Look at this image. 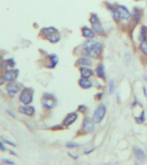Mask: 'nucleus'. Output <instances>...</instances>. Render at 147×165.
Listing matches in <instances>:
<instances>
[{"label": "nucleus", "instance_id": "obj_1", "mask_svg": "<svg viewBox=\"0 0 147 165\" xmlns=\"http://www.w3.org/2000/svg\"><path fill=\"white\" fill-rule=\"evenodd\" d=\"M84 51L85 54L91 58H97L102 52V44L97 41L89 40L84 42Z\"/></svg>", "mask_w": 147, "mask_h": 165}, {"label": "nucleus", "instance_id": "obj_2", "mask_svg": "<svg viewBox=\"0 0 147 165\" xmlns=\"http://www.w3.org/2000/svg\"><path fill=\"white\" fill-rule=\"evenodd\" d=\"M41 34L51 43H57L60 41V34L59 30L54 27L44 28L41 30Z\"/></svg>", "mask_w": 147, "mask_h": 165}, {"label": "nucleus", "instance_id": "obj_3", "mask_svg": "<svg viewBox=\"0 0 147 165\" xmlns=\"http://www.w3.org/2000/svg\"><path fill=\"white\" fill-rule=\"evenodd\" d=\"M34 99V89L31 88H24L19 94V101L23 105H30Z\"/></svg>", "mask_w": 147, "mask_h": 165}, {"label": "nucleus", "instance_id": "obj_4", "mask_svg": "<svg viewBox=\"0 0 147 165\" xmlns=\"http://www.w3.org/2000/svg\"><path fill=\"white\" fill-rule=\"evenodd\" d=\"M41 103L45 109H51L57 106V99L52 94H44L41 98Z\"/></svg>", "mask_w": 147, "mask_h": 165}, {"label": "nucleus", "instance_id": "obj_5", "mask_svg": "<svg viewBox=\"0 0 147 165\" xmlns=\"http://www.w3.org/2000/svg\"><path fill=\"white\" fill-rule=\"evenodd\" d=\"M89 22L91 23V26H92V28L94 29V31L98 34H104V28L102 27L98 16L95 15V14H91L90 16V18H89Z\"/></svg>", "mask_w": 147, "mask_h": 165}, {"label": "nucleus", "instance_id": "obj_6", "mask_svg": "<svg viewBox=\"0 0 147 165\" xmlns=\"http://www.w3.org/2000/svg\"><path fill=\"white\" fill-rule=\"evenodd\" d=\"M18 76H19V70L15 69V68L5 71L4 73L3 74V77L5 82H16Z\"/></svg>", "mask_w": 147, "mask_h": 165}, {"label": "nucleus", "instance_id": "obj_7", "mask_svg": "<svg viewBox=\"0 0 147 165\" xmlns=\"http://www.w3.org/2000/svg\"><path fill=\"white\" fill-rule=\"evenodd\" d=\"M106 114V107L103 104H100L96 109L94 112V115H93V120H95V122L98 123L101 122L102 120V119L104 118Z\"/></svg>", "mask_w": 147, "mask_h": 165}, {"label": "nucleus", "instance_id": "obj_8", "mask_svg": "<svg viewBox=\"0 0 147 165\" xmlns=\"http://www.w3.org/2000/svg\"><path fill=\"white\" fill-rule=\"evenodd\" d=\"M20 90H21L20 84L17 82H10L6 85V91L10 97H14L16 94L19 93Z\"/></svg>", "mask_w": 147, "mask_h": 165}, {"label": "nucleus", "instance_id": "obj_9", "mask_svg": "<svg viewBox=\"0 0 147 165\" xmlns=\"http://www.w3.org/2000/svg\"><path fill=\"white\" fill-rule=\"evenodd\" d=\"M95 128V120L89 117H86L83 121V131L84 133H90Z\"/></svg>", "mask_w": 147, "mask_h": 165}, {"label": "nucleus", "instance_id": "obj_10", "mask_svg": "<svg viewBox=\"0 0 147 165\" xmlns=\"http://www.w3.org/2000/svg\"><path fill=\"white\" fill-rule=\"evenodd\" d=\"M117 9L119 11V15H120V19H122V20H129L130 19L131 13L126 6L119 5Z\"/></svg>", "mask_w": 147, "mask_h": 165}, {"label": "nucleus", "instance_id": "obj_11", "mask_svg": "<svg viewBox=\"0 0 147 165\" xmlns=\"http://www.w3.org/2000/svg\"><path fill=\"white\" fill-rule=\"evenodd\" d=\"M18 110L21 113L28 115V116H33L34 114V108L30 106V105H23V106H20L18 108Z\"/></svg>", "mask_w": 147, "mask_h": 165}, {"label": "nucleus", "instance_id": "obj_12", "mask_svg": "<svg viewBox=\"0 0 147 165\" xmlns=\"http://www.w3.org/2000/svg\"><path fill=\"white\" fill-rule=\"evenodd\" d=\"M133 152H134V155H135L138 161H139V162H144L145 161L146 154H145V151L141 148H139L138 146H134L133 147Z\"/></svg>", "mask_w": 147, "mask_h": 165}, {"label": "nucleus", "instance_id": "obj_13", "mask_svg": "<svg viewBox=\"0 0 147 165\" xmlns=\"http://www.w3.org/2000/svg\"><path fill=\"white\" fill-rule=\"evenodd\" d=\"M78 119V113H69L66 117H65V119L64 120V121H63V125L64 126H70V125H71L76 120Z\"/></svg>", "mask_w": 147, "mask_h": 165}, {"label": "nucleus", "instance_id": "obj_14", "mask_svg": "<svg viewBox=\"0 0 147 165\" xmlns=\"http://www.w3.org/2000/svg\"><path fill=\"white\" fill-rule=\"evenodd\" d=\"M95 31L92 28H89L88 27H84L82 28V34L84 37L88 38V39H93L95 37Z\"/></svg>", "mask_w": 147, "mask_h": 165}, {"label": "nucleus", "instance_id": "obj_15", "mask_svg": "<svg viewBox=\"0 0 147 165\" xmlns=\"http://www.w3.org/2000/svg\"><path fill=\"white\" fill-rule=\"evenodd\" d=\"M16 66V62L13 58H8L6 60L3 61V69L4 71H8L10 69H13Z\"/></svg>", "mask_w": 147, "mask_h": 165}, {"label": "nucleus", "instance_id": "obj_16", "mask_svg": "<svg viewBox=\"0 0 147 165\" xmlns=\"http://www.w3.org/2000/svg\"><path fill=\"white\" fill-rule=\"evenodd\" d=\"M80 72H81L82 78H89L93 75V71L91 69L88 68V67H86L85 65H83V66L80 67Z\"/></svg>", "mask_w": 147, "mask_h": 165}, {"label": "nucleus", "instance_id": "obj_17", "mask_svg": "<svg viewBox=\"0 0 147 165\" xmlns=\"http://www.w3.org/2000/svg\"><path fill=\"white\" fill-rule=\"evenodd\" d=\"M79 85L83 88V89H89L90 87H92V82L86 78H82L79 79L78 81Z\"/></svg>", "mask_w": 147, "mask_h": 165}, {"label": "nucleus", "instance_id": "obj_18", "mask_svg": "<svg viewBox=\"0 0 147 165\" xmlns=\"http://www.w3.org/2000/svg\"><path fill=\"white\" fill-rule=\"evenodd\" d=\"M49 59H50V64L47 65V67H49V68H54V67L57 65V64H58V60H59L57 55L50 54V56H49Z\"/></svg>", "mask_w": 147, "mask_h": 165}, {"label": "nucleus", "instance_id": "obj_19", "mask_svg": "<svg viewBox=\"0 0 147 165\" xmlns=\"http://www.w3.org/2000/svg\"><path fill=\"white\" fill-rule=\"evenodd\" d=\"M109 9L111 11V15L112 17L114 18L115 21H118L120 19V15H119V11H118L117 7H114V6H109Z\"/></svg>", "mask_w": 147, "mask_h": 165}, {"label": "nucleus", "instance_id": "obj_20", "mask_svg": "<svg viewBox=\"0 0 147 165\" xmlns=\"http://www.w3.org/2000/svg\"><path fill=\"white\" fill-rule=\"evenodd\" d=\"M96 74L98 78H105V70H104V65H100L97 66L96 68Z\"/></svg>", "mask_w": 147, "mask_h": 165}, {"label": "nucleus", "instance_id": "obj_21", "mask_svg": "<svg viewBox=\"0 0 147 165\" xmlns=\"http://www.w3.org/2000/svg\"><path fill=\"white\" fill-rule=\"evenodd\" d=\"M146 37L147 28L146 27H145V26H142L141 28H140V32H139V38L140 41H144L146 40Z\"/></svg>", "mask_w": 147, "mask_h": 165}, {"label": "nucleus", "instance_id": "obj_22", "mask_svg": "<svg viewBox=\"0 0 147 165\" xmlns=\"http://www.w3.org/2000/svg\"><path fill=\"white\" fill-rule=\"evenodd\" d=\"M133 16L134 21H135L137 23H139L140 18H141V14H140L139 10H138L137 8H134V9H133Z\"/></svg>", "mask_w": 147, "mask_h": 165}, {"label": "nucleus", "instance_id": "obj_23", "mask_svg": "<svg viewBox=\"0 0 147 165\" xmlns=\"http://www.w3.org/2000/svg\"><path fill=\"white\" fill-rule=\"evenodd\" d=\"M78 63L83 65H92V62L90 59H89L87 58H80L78 59Z\"/></svg>", "mask_w": 147, "mask_h": 165}, {"label": "nucleus", "instance_id": "obj_24", "mask_svg": "<svg viewBox=\"0 0 147 165\" xmlns=\"http://www.w3.org/2000/svg\"><path fill=\"white\" fill-rule=\"evenodd\" d=\"M140 50L145 55H147V40L144 41L140 44Z\"/></svg>", "mask_w": 147, "mask_h": 165}, {"label": "nucleus", "instance_id": "obj_25", "mask_svg": "<svg viewBox=\"0 0 147 165\" xmlns=\"http://www.w3.org/2000/svg\"><path fill=\"white\" fill-rule=\"evenodd\" d=\"M135 120H136V121H137L138 123H142V122H144L145 120H146V118H145V112L143 111L142 113H141V115L139 116V117H136Z\"/></svg>", "mask_w": 147, "mask_h": 165}, {"label": "nucleus", "instance_id": "obj_26", "mask_svg": "<svg viewBox=\"0 0 147 165\" xmlns=\"http://www.w3.org/2000/svg\"><path fill=\"white\" fill-rule=\"evenodd\" d=\"M66 146L69 147V148H75V147H78L79 144H77V143H73V142H68L66 144Z\"/></svg>", "mask_w": 147, "mask_h": 165}, {"label": "nucleus", "instance_id": "obj_27", "mask_svg": "<svg viewBox=\"0 0 147 165\" xmlns=\"http://www.w3.org/2000/svg\"><path fill=\"white\" fill-rule=\"evenodd\" d=\"M115 91V83L114 81H110L109 82V93H113Z\"/></svg>", "mask_w": 147, "mask_h": 165}, {"label": "nucleus", "instance_id": "obj_28", "mask_svg": "<svg viewBox=\"0 0 147 165\" xmlns=\"http://www.w3.org/2000/svg\"><path fill=\"white\" fill-rule=\"evenodd\" d=\"M3 142H4L5 144H8L9 145H11V146H13V147H16V144L13 143V142H11V141H10V140H8V139H3Z\"/></svg>", "mask_w": 147, "mask_h": 165}, {"label": "nucleus", "instance_id": "obj_29", "mask_svg": "<svg viewBox=\"0 0 147 165\" xmlns=\"http://www.w3.org/2000/svg\"><path fill=\"white\" fill-rule=\"evenodd\" d=\"M6 150H7V148H6L5 144H4L2 141H0V151H5Z\"/></svg>", "mask_w": 147, "mask_h": 165}, {"label": "nucleus", "instance_id": "obj_30", "mask_svg": "<svg viewBox=\"0 0 147 165\" xmlns=\"http://www.w3.org/2000/svg\"><path fill=\"white\" fill-rule=\"evenodd\" d=\"M2 161H3V163H4V164H15L13 161L9 160V159H3Z\"/></svg>", "mask_w": 147, "mask_h": 165}, {"label": "nucleus", "instance_id": "obj_31", "mask_svg": "<svg viewBox=\"0 0 147 165\" xmlns=\"http://www.w3.org/2000/svg\"><path fill=\"white\" fill-rule=\"evenodd\" d=\"M85 109H86V108H85V106H84V105H81V106L78 107V110H79L80 112H82V113H84V112H85Z\"/></svg>", "mask_w": 147, "mask_h": 165}, {"label": "nucleus", "instance_id": "obj_32", "mask_svg": "<svg viewBox=\"0 0 147 165\" xmlns=\"http://www.w3.org/2000/svg\"><path fill=\"white\" fill-rule=\"evenodd\" d=\"M3 57L0 55V70L3 69Z\"/></svg>", "mask_w": 147, "mask_h": 165}, {"label": "nucleus", "instance_id": "obj_33", "mask_svg": "<svg viewBox=\"0 0 147 165\" xmlns=\"http://www.w3.org/2000/svg\"><path fill=\"white\" fill-rule=\"evenodd\" d=\"M4 82H5V80H4V78H3V76L0 77V87H1L2 85H3Z\"/></svg>", "mask_w": 147, "mask_h": 165}, {"label": "nucleus", "instance_id": "obj_34", "mask_svg": "<svg viewBox=\"0 0 147 165\" xmlns=\"http://www.w3.org/2000/svg\"><path fill=\"white\" fill-rule=\"evenodd\" d=\"M7 113H9V114L10 115V116H12L13 118H15V117H16V114H15V113H14L13 112H10V110H7Z\"/></svg>", "mask_w": 147, "mask_h": 165}, {"label": "nucleus", "instance_id": "obj_35", "mask_svg": "<svg viewBox=\"0 0 147 165\" xmlns=\"http://www.w3.org/2000/svg\"><path fill=\"white\" fill-rule=\"evenodd\" d=\"M9 151H10V153L11 155H13V156H16V153L14 151H11V150H10Z\"/></svg>", "mask_w": 147, "mask_h": 165}, {"label": "nucleus", "instance_id": "obj_36", "mask_svg": "<svg viewBox=\"0 0 147 165\" xmlns=\"http://www.w3.org/2000/svg\"><path fill=\"white\" fill-rule=\"evenodd\" d=\"M69 155H70V156H71L74 159H78V156H74V155H72L71 153H69Z\"/></svg>", "mask_w": 147, "mask_h": 165}, {"label": "nucleus", "instance_id": "obj_37", "mask_svg": "<svg viewBox=\"0 0 147 165\" xmlns=\"http://www.w3.org/2000/svg\"><path fill=\"white\" fill-rule=\"evenodd\" d=\"M92 151H93V150H89V151H84V154H89V153L92 152Z\"/></svg>", "mask_w": 147, "mask_h": 165}, {"label": "nucleus", "instance_id": "obj_38", "mask_svg": "<svg viewBox=\"0 0 147 165\" xmlns=\"http://www.w3.org/2000/svg\"><path fill=\"white\" fill-rule=\"evenodd\" d=\"M144 92H145V96H147V92H146V87H144Z\"/></svg>", "mask_w": 147, "mask_h": 165}, {"label": "nucleus", "instance_id": "obj_39", "mask_svg": "<svg viewBox=\"0 0 147 165\" xmlns=\"http://www.w3.org/2000/svg\"><path fill=\"white\" fill-rule=\"evenodd\" d=\"M136 1H139V0H136Z\"/></svg>", "mask_w": 147, "mask_h": 165}, {"label": "nucleus", "instance_id": "obj_40", "mask_svg": "<svg viewBox=\"0 0 147 165\" xmlns=\"http://www.w3.org/2000/svg\"><path fill=\"white\" fill-rule=\"evenodd\" d=\"M146 80H147V78H146Z\"/></svg>", "mask_w": 147, "mask_h": 165}]
</instances>
